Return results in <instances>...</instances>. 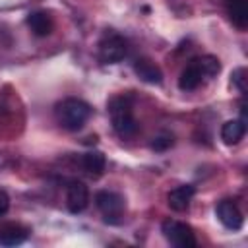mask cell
<instances>
[{
    "label": "cell",
    "mask_w": 248,
    "mask_h": 248,
    "mask_svg": "<svg viewBox=\"0 0 248 248\" xmlns=\"http://www.w3.org/2000/svg\"><path fill=\"white\" fill-rule=\"evenodd\" d=\"M54 116L58 120V124L68 130V132H78L79 128H83V124L89 120L91 116V107L76 97H68L64 101H60L54 107Z\"/></svg>",
    "instance_id": "cell-1"
},
{
    "label": "cell",
    "mask_w": 248,
    "mask_h": 248,
    "mask_svg": "<svg viewBox=\"0 0 248 248\" xmlns=\"http://www.w3.org/2000/svg\"><path fill=\"white\" fill-rule=\"evenodd\" d=\"M108 116L112 122V130L120 138H132L138 132V122L132 112V103L128 97H112L108 101Z\"/></svg>",
    "instance_id": "cell-2"
},
{
    "label": "cell",
    "mask_w": 248,
    "mask_h": 248,
    "mask_svg": "<svg viewBox=\"0 0 248 248\" xmlns=\"http://www.w3.org/2000/svg\"><path fill=\"white\" fill-rule=\"evenodd\" d=\"M128 54V41L114 33L107 31L99 41V60L105 64H118Z\"/></svg>",
    "instance_id": "cell-3"
},
{
    "label": "cell",
    "mask_w": 248,
    "mask_h": 248,
    "mask_svg": "<svg viewBox=\"0 0 248 248\" xmlns=\"http://www.w3.org/2000/svg\"><path fill=\"white\" fill-rule=\"evenodd\" d=\"M95 205H97V209L101 211V215L105 217L107 223L116 225V223H120V219H122L126 202H124V198H122L120 194H116V192L101 190V192L95 194Z\"/></svg>",
    "instance_id": "cell-4"
},
{
    "label": "cell",
    "mask_w": 248,
    "mask_h": 248,
    "mask_svg": "<svg viewBox=\"0 0 248 248\" xmlns=\"http://www.w3.org/2000/svg\"><path fill=\"white\" fill-rule=\"evenodd\" d=\"M161 232H163V236H165L172 246H176V248H194V246L198 244L192 227L186 225V223H180V221H176V219H167V221H163Z\"/></svg>",
    "instance_id": "cell-5"
},
{
    "label": "cell",
    "mask_w": 248,
    "mask_h": 248,
    "mask_svg": "<svg viewBox=\"0 0 248 248\" xmlns=\"http://www.w3.org/2000/svg\"><path fill=\"white\" fill-rule=\"evenodd\" d=\"M215 215L217 219L221 221V225L229 231H240L242 225H244V217H242V211L238 209V205L231 200H221L217 205H215Z\"/></svg>",
    "instance_id": "cell-6"
},
{
    "label": "cell",
    "mask_w": 248,
    "mask_h": 248,
    "mask_svg": "<svg viewBox=\"0 0 248 248\" xmlns=\"http://www.w3.org/2000/svg\"><path fill=\"white\" fill-rule=\"evenodd\" d=\"M66 205L70 213H81L89 205V188L79 180H72L66 188Z\"/></svg>",
    "instance_id": "cell-7"
},
{
    "label": "cell",
    "mask_w": 248,
    "mask_h": 248,
    "mask_svg": "<svg viewBox=\"0 0 248 248\" xmlns=\"http://www.w3.org/2000/svg\"><path fill=\"white\" fill-rule=\"evenodd\" d=\"M134 72L145 83H151V85H161L163 83V72H161V68L153 60H149V58H138L134 62Z\"/></svg>",
    "instance_id": "cell-8"
},
{
    "label": "cell",
    "mask_w": 248,
    "mask_h": 248,
    "mask_svg": "<svg viewBox=\"0 0 248 248\" xmlns=\"http://www.w3.org/2000/svg\"><path fill=\"white\" fill-rule=\"evenodd\" d=\"M194 194H196V188L192 184H182V186L172 188L167 196L169 207L172 211H186L190 207V202H192Z\"/></svg>",
    "instance_id": "cell-9"
},
{
    "label": "cell",
    "mask_w": 248,
    "mask_h": 248,
    "mask_svg": "<svg viewBox=\"0 0 248 248\" xmlns=\"http://www.w3.org/2000/svg\"><path fill=\"white\" fill-rule=\"evenodd\" d=\"M25 23L29 25V29L33 31V35L37 37H46L52 33V27H54V21H52V16L45 10H37V12H31L27 17H25Z\"/></svg>",
    "instance_id": "cell-10"
},
{
    "label": "cell",
    "mask_w": 248,
    "mask_h": 248,
    "mask_svg": "<svg viewBox=\"0 0 248 248\" xmlns=\"http://www.w3.org/2000/svg\"><path fill=\"white\" fill-rule=\"evenodd\" d=\"M203 78H205V76H203V72H202L198 60L194 58V60H190V64L180 72L178 87H180L182 91H192V89H196V87L202 83Z\"/></svg>",
    "instance_id": "cell-11"
},
{
    "label": "cell",
    "mask_w": 248,
    "mask_h": 248,
    "mask_svg": "<svg viewBox=\"0 0 248 248\" xmlns=\"http://www.w3.org/2000/svg\"><path fill=\"white\" fill-rule=\"evenodd\" d=\"M225 8L232 25L238 29L248 27V0H225Z\"/></svg>",
    "instance_id": "cell-12"
},
{
    "label": "cell",
    "mask_w": 248,
    "mask_h": 248,
    "mask_svg": "<svg viewBox=\"0 0 248 248\" xmlns=\"http://www.w3.org/2000/svg\"><path fill=\"white\" fill-rule=\"evenodd\" d=\"M246 134V122L244 120H227L221 126V140L227 145H236Z\"/></svg>",
    "instance_id": "cell-13"
},
{
    "label": "cell",
    "mask_w": 248,
    "mask_h": 248,
    "mask_svg": "<svg viewBox=\"0 0 248 248\" xmlns=\"http://www.w3.org/2000/svg\"><path fill=\"white\" fill-rule=\"evenodd\" d=\"M27 234H29V231L25 227H21L17 223H10L0 229V244H4V246L21 244V242H25Z\"/></svg>",
    "instance_id": "cell-14"
},
{
    "label": "cell",
    "mask_w": 248,
    "mask_h": 248,
    "mask_svg": "<svg viewBox=\"0 0 248 248\" xmlns=\"http://www.w3.org/2000/svg\"><path fill=\"white\" fill-rule=\"evenodd\" d=\"M81 167H83V170H85L89 176L97 178V176L103 174V170H105V167H107V159H105V155H103L101 151H87V153L81 157Z\"/></svg>",
    "instance_id": "cell-15"
},
{
    "label": "cell",
    "mask_w": 248,
    "mask_h": 248,
    "mask_svg": "<svg viewBox=\"0 0 248 248\" xmlns=\"http://www.w3.org/2000/svg\"><path fill=\"white\" fill-rule=\"evenodd\" d=\"M196 60H198V64H200V68H202L205 78H213V76H217L221 72V62L213 54H205V56H200Z\"/></svg>",
    "instance_id": "cell-16"
},
{
    "label": "cell",
    "mask_w": 248,
    "mask_h": 248,
    "mask_svg": "<svg viewBox=\"0 0 248 248\" xmlns=\"http://www.w3.org/2000/svg\"><path fill=\"white\" fill-rule=\"evenodd\" d=\"M172 143H174V138L170 134H159V136H155L151 140V149H155V151H167L169 147H172Z\"/></svg>",
    "instance_id": "cell-17"
},
{
    "label": "cell",
    "mask_w": 248,
    "mask_h": 248,
    "mask_svg": "<svg viewBox=\"0 0 248 248\" xmlns=\"http://www.w3.org/2000/svg\"><path fill=\"white\" fill-rule=\"evenodd\" d=\"M231 78H232V79H231L232 87H236V89L244 95V93H246V68H236Z\"/></svg>",
    "instance_id": "cell-18"
},
{
    "label": "cell",
    "mask_w": 248,
    "mask_h": 248,
    "mask_svg": "<svg viewBox=\"0 0 248 248\" xmlns=\"http://www.w3.org/2000/svg\"><path fill=\"white\" fill-rule=\"evenodd\" d=\"M8 209H10V196L4 190H0V217L6 215Z\"/></svg>",
    "instance_id": "cell-19"
}]
</instances>
